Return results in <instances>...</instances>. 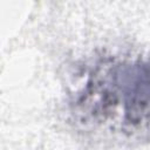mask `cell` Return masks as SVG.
I'll return each mask as SVG.
<instances>
[{"label":"cell","instance_id":"6da1fadb","mask_svg":"<svg viewBox=\"0 0 150 150\" xmlns=\"http://www.w3.org/2000/svg\"><path fill=\"white\" fill-rule=\"evenodd\" d=\"M110 79L115 107L123 98L124 127L137 128L150 121V63L120 66Z\"/></svg>","mask_w":150,"mask_h":150}]
</instances>
